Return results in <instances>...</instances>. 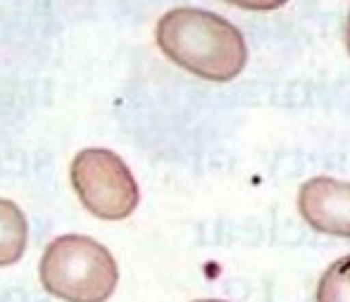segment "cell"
Here are the masks:
<instances>
[{
	"instance_id": "6da1fadb",
	"label": "cell",
	"mask_w": 350,
	"mask_h": 302,
	"mask_svg": "<svg viewBox=\"0 0 350 302\" xmlns=\"http://www.w3.org/2000/svg\"><path fill=\"white\" fill-rule=\"evenodd\" d=\"M155 41L174 64L208 81H231L248 62V46L224 17L200 8H176L160 17Z\"/></svg>"
},
{
	"instance_id": "7a4b0ae2",
	"label": "cell",
	"mask_w": 350,
	"mask_h": 302,
	"mask_svg": "<svg viewBox=\"0 0 350 302\" xmlns=\"http://www.w3.org/2000/svg\"><path fill=\"white\" fill-rule=\"evenodd\" d=\"M38 276L48 293L65 302H107L117 288L120 269L103 243L67 234L46 247Z\"/></svg>"
},
{
	"instance_id": "3957f363",
	"label": "cell",
	"mask_w": 350,
	"mask_h": 302,
	"mask_svg": "<svg viewBox=\"0 0 350 302\" xmlns=\"http://www.w3.org/2000/svg\"><path fill=\"white\" fill-rule=\"evenodd\" d=\"M70 176L79 202L98 219L120 221L139 207V183L117 152L86 148L72 160Z\"/></svg>"
},
{
	"instance_id": "277c9868",
	"label": "cell",
	"mask_w": 350,
	"mask_h": 302,
	"mask_svg": "<svg viewBox=\"0 0 350 302\" xmlns=\"http://www.w3.org/2000/svg\"><path fill=\"white\" fill-rule=\"evenodd\" d=\"M298 210L314 231L350 238V183L317 176L303 183Z\"/></svg>"
},
{
	"instance_id": "5b68a950",
	"label": "cell",
	"mask_w": 350,
	"mask_h": 302,
	"mask_svg": "<svg viewBox=\"0 0 350 302\" xmlns=\"http://www.w3.org/2000/svg\"><path fill=\"white\" fill-rule=\"evenodd\" d=\"M27 217L12 200H0V266H12L27 250Z\"/></svg>"
},
{
	"instance_id": "8992f818",
	"label": "cell",
	"mask_w": 350,
	"mask_h": 302,
	"mask_svg": "<svg viewBox=\"0 0 350 302\" xmlns=\"http://www.w3.org/2000/svg\"><path fill=\"white\" fill-rule=\"evenodd\" d=\"M317 302H350V255L336 260L322 274Z\"/></svg>"
},
{
	"instance_id": "52a82bcc",
	"label": "cell",
	"mask_w": 350,
	"mask_h": 302,
	"mask_svg": "<svg viewBox=\"0 0 350 302\" xmlns=\"http://www.w3.org/2000/svg\"><path fill=\"white\" fill-rule=\"evenodd\" d=\"M229 5H236V8L243 10H255V12H265V10H277L281 5H286L288 0H224Z\"/></svg>"
},
{
	"instance_id": "ba28073f",
	"label": "cell",
	"mask_w": 350,
	"mask_h": 302,
	"mask_svg": "<svg viewBox=\"0 0 350 302\" xmlns=\"http://www.w3.org/2000/svg\"><path fill=\"white\" fill-rule=\"evenodd\" d=\"M346 43H348V53H350V12H348V24H346Z\"/></svg>"
},
{
	"instance_id": "9c48e42d",
	"label": "cell",
	"mask_w": 350,
	"mask_h": 302,
	"mask_svg": "<svg viewBox=\"0 0 350 302\" xmlns=\"http://www.w3.org/2000/svg\"><path fill=\"white\" fill-rule=\"evenodd\" d=\"M196 302H224V300H196Z\"/></svg>"
}]
</instances>
